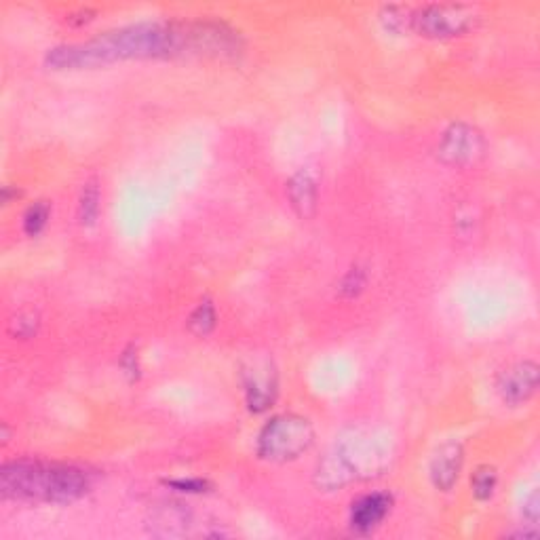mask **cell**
Returning <instances> with one entry per match:
<instances>
[{"label":"cell","mask_w":540,"mask_h":540,"mask_svg":"<svg viewBox=\"0 0 540 540\" xmlns=\"http://www.w3.org/2000/svg\"><path fill=\"white\" fill-rule=\"evenodd\" d=\"M239 32L216 22H138L114 28L85 43L47 51L45 62L55 70H83L123 60H157L176 55H235Z\"/></svg>","instance_id":"6da1fadb"},{"label":"cell","mask_w":540,"mask_h":540,"mask_svg":"<svg viewBox=\"0 0 540 540\" xmlns=\"http://www.w3.org/2000/svg\"><path fill=\"white\" fill-rule=\"evenodd\" d=\"M89 475L72 465L41 460L7 462L0 471V490L5 498L38 500L68 505L89 492Z\"/></svg>","instance_id":"7a4b0ae2"},{"label":"cell","mask_w":540,"mask_h":540,"mask_svg":"<svg viewBox=\"0 0 540 540\" xmlns=\"http://www.w3.org/2000/svg\"><path fill=\"white\" fill-rule=\"evenodd\" d=\"M315 429L308 418L279 414L270 418L258 433L256 452L268 462H292L313 448Z\"/></svg>","instance_id":"3957f363"},{"label":"cell","mask_w":540,"mask_h":540,"mask_svg":"<svg viewBox=\"0 0 540 540\" xmlns=\"http://www.w3.org/2000/svg\"><path fill=\"white\" fill-rule=\"evenodd\" d=\"M475 11L462 5H424L410 13V30L427 38H454L475 26Z\"/></svg>","instance_id":"277c9868"},{"label":"cell","mask_w":540,"mask_h":540,"mask_svg":"<svg viewBox=\"0 0 540 540\" xmlns=\"http://www.w3.org/2000/svg\"><path fill=\"white\" fill-rule=\"evenodd\" d=\"M486 154V138L477 127L469 123H452L441 133L437 144V157L454 167H467L477 163Z\"/></svg>","instance_id":"5b68a950"},{"label":"cell","mask_w":540,"mask_h":540,"mask_svg":"<svg viewBox=\"0 0 540 540\" xmlns=\"http://www.w3.org/2000/svg\"><path fill=\"white\" fill-rule=\"evenodd\" d=\"M243 391L249 412H266L279 395V376L270 361H254L243 370Z\"/></svg>","instance_id":"8992f818"},{"label":"cell","mask_w":540,"mask_h":540,"mask_svg":"<svg viewBox=\"0 0 540 540\" xmlns=\"http://www.w3.org/2000/svg\"><path fill=\"white\" fill-rule=\"evenodd\" d=\"M538 365L534 361H519L509 365L496 378V393L507 405H522L536 395Z\"/></svg>","instance_id":"52a82bcc"},{"label":"cell","mask_w":540,"mask_h":540,"mask_svg":"<svg viewBox=\"0 0 540 540\" xmlns=\"http://www.w3.org/2000/svg\"><path fill=\"white\" fill-rule=\"evenodd\" d=\"M393 496L389 492H372L357 498L351 505L349 522L357 534H370L382 526L393 509Z\"/></svg>","instance_id":"ba28073f"},{"label":"cell","mask_w":540,"mask_h":540,"mask_svg":"<svg viewBox=\"0 0 540 540\" xmlns=\"http://www.w3.org/2000/svg\"><path fill=\"white\" fill-rule=\"evenodd\" d=\"M462 465H465V450H462V443L458 441L443 443L431 458L429 475L433 486L441 492H450L460 477Z\"/></svg>","instance_id":"9c48e42d"},{"label":"cell","mask_w":540,"mask_h":540,"mask_svg":"<svg viewBox=\"0 0 540 540\" xmlns=\"http://www.w3.org/2000/svg\"><path fill=\"white\" fill-rule=\"evenodd\" d=\"M287 199L292 209L302 220H311L317 214V205H319V186L315 176L308 169L296 171L292 178H289L287 186Z\"/></svg>","instance_id":"30bf717a"},{"label":"cell","mask_w":540,"mask_h":540,"mask_svg":"<svg viewBox=\"0 0 540 540\" xmlns=\"http://www.w3.org/2000/svg\"><path fill=\"white\" fill-rule=\"evenodd\" d=\"M102 192H100V184L95 178L87 180L83 184L81 197H79V220L83 226H93L100 218L102 211Z\"/></svg>","instance_id":"8fae6325"},{"label":"cell","mask_w":540,"mask_h":540,"mask_svg":"<svg viewBox=\"0 0 540 540\" xmlns=\"http://www.w3.org/2000/svg\"><path fill=\"white\" fill-rule=\"evenodd\" d=\"M216 321H218V315H216V306L214 302H211L209 298L201 300L197 304L195 311L190 313L188 317V330L195 334V336H209L211 332L216 330Z\"/></svg>","instance_id":"7c38bea8"},{"label":"cell","mask_w":540,"mask_h":540,"mask_svg":"<svg viewBox=\"0 0 540 540\" xmlns=\"http://www.w3.org/2000/svg\"><path fill=\"white\" fill-rule=\"evenodd\" d=\"M496 486H498V473L490 465L477 467L475 473L471 475V490L479 503H486V500H490L496 492Z\"/></svg>","instance_id":"4fadbf2b"},{"label":"cell","mask_w":540,"mask_h":540,"mask_svg":"<svg viewBox=\"0 0 540 540\" xmlns=\"http://www.w3.org/2000/svg\"><path fill=\"white\" fill-rule=\"evenodd\" d=\"M49 216H51V205L47 201H36L34 205H30L26 209L24 220H22L24 233L28 237L41 235L45 230V226H47V222H49Z\"/></svg>","instance_id":"5bb4252c"},{"label":"cell","mask_w":540,"mask_h":540,"mask_svg":"<svg viewBox=\"0 0 540 540\" xmlns=\"http://www.w3.org/2000/svg\"><path fill=\"white\" fill-rule=\"evenodd\" d=\"M365 283H368V275H365V270L361 266L355 264L346 270L344 277L340 279L338 292L342 298H357L363 292Z\"/></svg>","instance_id":"9a60e30c"},{"label":"cell","mask_w":540,"mask_h":540,"mask_svg":"<svg viewBox=\"0 0 540 540\" xmlns=\"http://www.w3.org/2000/svg\"><path fill=\"white\" fill-rule=\"evenodd\" d=\"M410 9L403 7H384L380 13V22L384 24L389 32H403L410 30Z\"/></svg>","instance_id":"2e32d148"},{"label":"cell","mask_w":540,"mask_h":540,"mask_svg":"<svg viewBox=\"0 0 540 540\" xmlns=\"http://www.w3.org/2000/svg\"><path fill=\"white\" fill-rule=\"evenodd\" d=\"M38 325H41V319H38L36 313H19L13 321H11V334L15 338H30L36 334Z\"/></svg>","instance_id":"e0dca14e"},{"label":"cell","mask_w":540,"mask_h":540,"mask_svg":"<svg viewBox=\"0 0 540 540\" xmlns=\"http://www.w3.org/2000/svg\"><path fill=\"white\" fill-rule=\"evenodd\" d=\"M165 486L178 490V492H186V494H203V492H209L211 484L207 479H201V477H180V479H165Z\"/></svg>","instance_id":"ac0fdd59"},{"label":"cell","mask_w":540,"mask_h":540,"mask_svg":"<svg viewBox=\"0 0 540 540\" xmlns=\"http://www.w3.org/2000/svg\"><path fill=\"white\" fill-rule=\"evenodd\" d=\"M121 370L125 376H129L131 382H135L140 378V359H138V351H135V346H129V349L121 355Z\"/></svg>","instance_id":"d6986e66"}]
</instances>
